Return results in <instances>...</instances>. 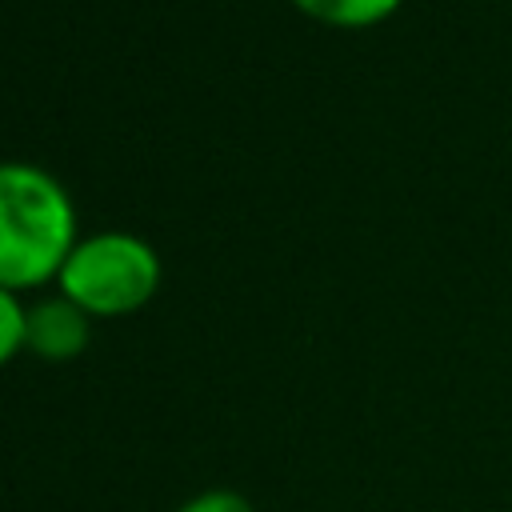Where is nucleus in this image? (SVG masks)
<instances>
[{"label":"nucleus","mask_w":512,"mask_h":512,"mask_svg":"<svg viewBox=\"0 0 512 512\" xmlns=\"http://www.w3.org/2000/svg\"><path fill=\"white\" fill-rule=\"evenodd\" d=\"M76 244L64 184L24 160H0V284L32 288L60 272Z\"/></svg>","instance_id":"nucleus-1"},{"label":"nucleus","mask_w":512,"mask_h":512,"mask_svg":"<svg viewBox=\"0 0 512 512\" xmlns=\"http://www.w3.org/2000/svg\"><path fill=\"white\" fill-rule=\"evenodd\" d=\"M56 280H60V292L84 312H96V316L132 312L156 292L160 256L148 240L108 228V232L76 240Z\"/></svg>","instance_id":"nucleus-2"},{"label":"nucleus","mask_w":512,"mask_h":512,"mask_svg":"<svg viewBox=\"0 0 512 512\" xmlns=\"http://www.w3.org/2000/svg\"><path fill=\"white\" fill-rule=\"evenodd\" d=\"M24 344L44 360H68L88 344V312L64 292L24 308Z\"/></svg>","instance_id":"nucleus-3"},{"label":"nucleus","mask_w":512,"mask_h":512,"mask_svg":"<svg viewBox=\"0 0 512 512\" xmlns=\"http://www.w3.org/2000/svg\"><path fill=\"white\" fill-rule=\"evenodd\" d=\"M296 4L328 24H372L388 16L400 0H296Z\"/></svg>","instance_id":"nucleus-4"},{"label":"nucleus","mask_w":512,"mask_h":512,"mask_svg":"<svg viewBox=\"0 0 512 512\" xmlns=\"http://www.w3.org/2000/svg\"><path fill=\"white\" fill-rule=\"evenodd\" d=\"M24 344V304L12 288L0 284V364Z\"/></svg>","instance_id":"nucleus-5"},{"label":"nucleus","mask_w":512,"mask_h":512,"mask_svg":"<svg viewBox=\"0 0 512 512\" xmlns=\"http://www.w3.org/2000/svg\"><path fill=\"white\" fill-rule=\"evenodd\" d=\"M180 512H252V504L236 492H204V496L188 500Z\"/></svg>","instance_id":"nucleus-6"}]
</instances>
